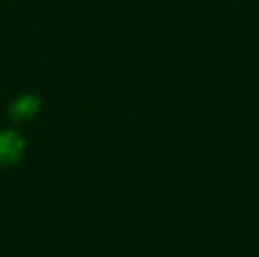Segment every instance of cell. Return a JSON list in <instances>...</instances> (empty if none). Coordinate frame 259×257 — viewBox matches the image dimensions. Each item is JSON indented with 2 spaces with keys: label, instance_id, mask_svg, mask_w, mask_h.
Instances as JSON below:
<instances>
[{
  "label": "cell",
  "instance_id": "1",
  "mask_svg": "<svg viewBox=\"0 0 259 257\" xmlns=\"http://www.w3.org/2000/svg\"><path fill=\"white\" fill-rule=\"evenodd\" d=\"M23 153H25V139L16 130L0 132V166H12L21 162Z\"/></svg>",
  "mask_w": 259,
  "mask_h": 257
},
{
  "label": "cell",
  "instance_id": "2",
  "mask_svg": "<svg viewBox=\"0 0 259 257\" xmlns=\"http://www.w3.org/2000/svg\"><path fill=\"white\" fill-rule=\"evenodd\" d=\"M36 112H39V98H34V96H21V98L12 105L9 116H12L14 121H25V118L34 116Z\"/></svg>",
  "mask_w": 259,
  "mask_h": 257
}]
</instances>
